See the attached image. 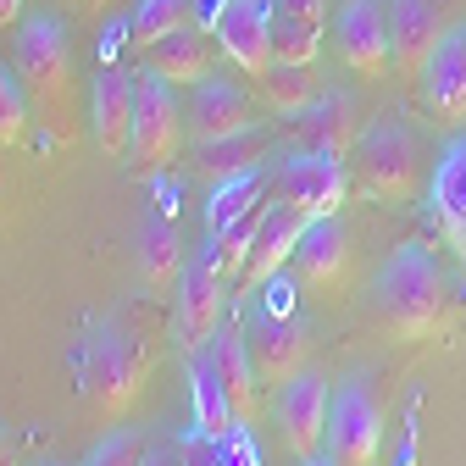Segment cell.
<instances>
[{
	"label": "cell",
	"mask_w": 466,
	"mask_h": 466,
	"mask_svg": "<svg viewBox=\"0 0 466 466\" xmlns=\"http://www.w3.org/2000/svg\"><path fill=\"white\" fill-rule=\"evenodd\" d=\"M156 311L150 306H134V311H116L111 322H100L84 344H78V394L89 411L100 417H123L128 405L139 400L145 378H150V361H156Z\"/></svg>",
	"instance_id": "6da1fadb"
},
{
	"label": "cell",
	"mask_w": 466,
	"mask_h": 466,
	"mask_svg": "<svg viewBox=\"0 0 466 466\" xmlns=\"http://www.w3.org/2000/svg\"><path fill=\"white\" fill-rule=\"evenodd\" d=\"M12 67L28 89L39 128L56 145L78 139V73H73V39L56 12H28L12 28Z\"/></svg>",
	"instance_id": "7a4b0ae2"
},
{
	"label": "cell",
	"mask_w": 466,
	"mask_h": 466,
	"mask_svg": "<svg viewBox=\"0 0 466 466\" xmlns=\"http://www.w3.org/2000/svg\"><path fill=\"white\" fill-rule=\"evenodd\" d=\"M378 317L394 339H433L450 322V278L422 245H400L378 272Z\"/></svg>",
	"instance_id": "3957f363"
},
{
	"label": "cell",
	"mask_w": 466,
	"mask_h": 466,
	"mask_svg": "<svg viewBox=\"0 0 466 466\" xmlns=\"http://www.w3.org/2000/svg\"><path fill=\"white\" fill-rule=\"evenodd\" d=\"M245 339H250V356L261 383H289L306 367V317H300V295H295V278L278 272L267 278L256 295H245Z\"/></svg>",
	"instance_id": "277c9868"
},
{
	"label": "cell",
	"mask_w": 466,
	"mask_h": 466,
	"mask_svg": "<svg viewBox=\"0 0 466 466\" xmlns=\"http://www.w3.org/2000/svg\"><path fill=\"white\" fill-rule=\"evenodd\" d=\"M184 145V106L172 95L167 78H156L150 67H139V106H134V139H128V167L139 178H156L178 161Z\"/></svg>",
	"instance_id": "5b68a950"
},
{
	"label": "cell",
	"mask_w": 466,
	"mask_h": 466,
	"mask_svg": "<svg viewBox=\"0 0 466 466\" xmlns=\"http://www.w3.org/2000/svg\"><path fill=\"white\" fill-rule=\"evenodd\" d=\"M328 461L333 466H372L378 450H383V400L378 389L356 372L333 389V405H328Z\"/></svg>",
	"instance_id": "8992f818"
},
{
	"label": "cell",
	"mask_w": 466,
	"mask_h": 466,
	"mask_svg": "<svg viewBox=\"0 0 466 466\" xmlns=\"http://www.w3.org/2000/svg\"><path fill=\"white\" fill-rule=\"evenodd\" d=\"M222 322H228V272H222V261L211 250H200L195 261H184L178 300H172V328H178L184 356L189 350H206Z\"/></svg>",
	"instance_id": "52a82bcc"
},
{
	"label": "cell",
	"mask_w": 466,
	"mask_h": 466,
	"mask_svg": "<svg viewBox=\"0 0 466 466\" xmlns=\"http://www.w3.org/2000/svg\"><path fill=\"white\" fill-rule=\"evenodd\" d=\"M356 167H361V189L378 195V200H405L417 189V172H422V150H417V134L405 123H378L361 134L356 145Z\"/></svg>",
	"instance_id": "ba28073f"
},
{
	"label": "cell",
	"mask_w": 466,
	"mask_h": 466,
	"mask_svg": "<svg viewBox=\"0 0 466 466\" xmlns=\"http://www.w3.org/2000/svg\"><path fill=\"white\" fill-rule=\"evenodd\" d=\"M272 195L289 200L306 217H339L344 195H350V172L339 156H317V150H295L278 172H272Z\"/></svg>",
	"instance_id": "9c48e42d"
},
{
	"label": "cell",
	"mask_w": 466,
	"mask_h": 466,
	"mask_svg": "<svg viewBox=\"0 0 466 466\" xmlns=\"http://www.w3.org/2000/svg\"><path fill=\"white\" fill-rule=\"evenodd\" d=\"M328 405H333V383H328L322 367H300L295 378L283 383V394H278L283 444L295 450L300 461L322 455V444H328Z\"/></svg>",
	"instance_id": "30bf717a"
},
{
	"label": "cell",
	"mask_w": 466,
	"mask_h": 466,
	"mask_svg": "<svg viewBox=\"0 0 466 466\" xmlns=\"http://www.w3.org/2000/svg\"><path fill=\"white\" fill-rule=\"evenodd\" d=\"M134 106H139V67H123L116 56L100 62L95 89H89V128H95V145L106 156H128Z\"/></svg>",
	"instance_id": "8fae6325"
},
{
	"label": "cell",
	"mask_w": 466,
	"mask_h": 466,
	"mask_svg": "<svg viewBox=\"0 0 466 466\" xmlns=\"http://www.w3.org/2000/svg\"><path fill=\"white\" fill-rule=\"evenodd\" d=\"M333 45L339 56L356 73L383 78L394 62V45H389V6L383 0H344L339 17H333Z\"/></svg>",
	"instance_id": "7c38bea8"
},
{
	"label": "cell",
	"mask_w": 466,
	"mask_h": 466,
	"mask_svg": "<svg viewBox=\"0 0 466 466\" xmlns=\"http://www.w3.org/2000/svg\"><path fill=\"white\" fill-rule=\"evenodd\" d=\"M272 12H278L272 0H228L222 17L211 23L217 50L250 78H261L272 67Z\"/></svg>",
	"instance_id": "4fadbf2b"
},
{
	"label": "cell",
	"mask_w": 466,
	"mask_h": 466,
	"mask_svg": "<svg viewBox=\"0 0 466 466\" xmlns=\"http://www.w3.org/2000/svg\"><path fill=\"white\" fill-rule=\"evenodd\" d=\"M289 139L295 150H317V156H350L361 145V111L344 89H322L300 116H289Z\"/></svg>",
	"instance_id": "5bb4252c"
},
{
	"label": "cell",
	"mask_w": 466,
	"mask_h": 466,
	"mask_svg": "<svg viewBox=\"0 0 466 466\" xmlns=\"http://www.w3.org/2000/svg\"><path fill=\"white\" fill-rule=\"evenodd\" d=\"M245 128H256V100H250L239 84H228V78H200V84H189L184 134H189L195 145L245 134Z\"/></svg>",
	"instance_id": "9a60e30c"
},
{
	"label": "cell",
	"mask_w": 466,
	"mask_h": 466,
	"mask_svg": "<svg viewBox=\"0 0 466 466\" xmlns=\"http://www.w3.org/2000/svg\"><path fill=\"white\" fill-rule=\"evenodd\" d=\"M156 206L139 222V267L150 289H167L184 272V250H178V184H167V172H156Z\"/></svg>",
	"instance_id": "2e32d148"
},
{
	"label": "cell",
	"mask_w": 466,
	"mask_h": 466,
	"mask_svg": "<svg viewBox=\"0 0 466 466\" xmlns=\"http://www.w3.org/2000/svg\"><path fill=\"white\" fill-rule=\"evenodd\" d=\"M417 84H422L428 111L439 116L444 128L466 123V17L439 34V45H433V56H428V67H422Z\"/></svg>",
	"instance_id": "e0dca14e"
},
{
	"label": "cell",
	"mask_w": 466,
	"mask_h": 466,
	"mask_svg": "<svg viewBox=\"0 0 466 466\" xmlns=\"http://www.w3.org/2000/svg\"><path fill=\"white\" fill-rule=\"evenodd\" d=\"M428 222L439 228V239L466 261V134H455V139L439 150V161H433Z\"/></svg>",
	"instance_id": "ac0fdd59"
},
{
	"label": "cell",
	"mask_w": 466,
	"mask_h": 466,
	"mask_svg": "<svg viewBox=\"0 0 466 466\" xmlns=\"http://www.w3.org/2000/svg\"><path fill=\"white\" fill-rule=\"evenodd\" d=\"M306 211H295L289 200H267V217H261V228H256V245H250V261H245V272H239V289L245 295H256V289L267 283V278H278L289 261H295V245H300V233H306Z\"/></svg>",
	"instance_id": "d6986e66"
},
{
	"label": "cell",
	"mask_w": 466,
	"mask_h": 466,
	"mask_svg": "<svg viewBox=\"0 0 466 466\" xmlns=\"http://www.w3.org/2000/svg\"><path fill=\"white\" fill-rule=\"evenodd\" d=\"M206 356L233 400V411H239V422H256L261 417V372H256V356H250V339H245V317H228L217 328V339L206 344Z\"/></svg>",
	"instance_id": "ffe728a7"
},
{
	"label": "cell",
	"mask_w": 466,
	"mask_h": 466,
	"mask_svg": "<svg viewBox=\"0 0 466 466\" xmlns=\"http://www.w3.org/2000/svg\"><path fill=\"white\" fill-rule=\"evenodd\" d=\"M439 34H444V0H389V45L405 78H422Z\"/></svg>",
	"instance_id": "44dd1931"
},
{
	"label": "cell",
	"mask_w": 466,
	"mask_h": 466,
	"mask_svg": "<svg viewBox=\"0 0 466 466\" xmlns=\"http://www.w3.org/2000/svg\"><path fill=\"white\" fill-rule=\"evenodd\" d=\"M295 272L322 289V295H333V289H344V272H350V233L339 217H311L300 245H295Z\"/></svg>",
	"instance_id": "7402d4cb"
},
{
	"label": "cell",
	"mask_w": 466,
	"mask_h": 466,
	"mask_svg": "<svg viewBox=\"0 0 466 466\" xmlns=\"http://www.w3.org/2000/svg\"><path fill=\"white\" fill-rule=\"evenodd\" d=\"M139 67H150V73L167 78L172 89L211 78V28L189 23V28H178V34H167L161 45H150V50L139 56Z\"/></svg>",
	"instance_id": "603a6c76"
},
{
	"label": "cell",
	"mask_w": 466,
	"mask_h": 466,
	"mask_svg": "<svg viewBox=\"0 0 466 466\" xmlns=\"http://www.w3.org/2000/svg\"><path fill=\"white\" fill-rule=\"evenodd\" d=\"M272 150V139L261 134V128H245V134H228V139H206V145H195V172L200 178H211V184H222V178H239V172H250V167H261V156Z\"/></svg>",
	"instance_id": "cb8c5ba5"
},
{
	"label": "cell",
	"mask_w": 466,
	"mask_h": 466,
	"mask_svg": "<svg viewBox=\"0 0 466 466\" xmlns=\"http://www.w3.org/2000/svg\"><path fill=\"white\" fill-rule=\"evenodd\" d=\"M189 400H195V428H206V433H233V428H245L206 350H189Z\"/></svg>",
	"instance_id": "d4e9b609"
},
{
	"label": "cell",
	"mask_w": 466,
	"mask_h": 466,
	"mask_svg": "<svg viewBox=\"0 0 466 466\" xmlns=\"http://www.w3.org/2000/svg\"><path fill=\"white\" fill-rule=\"evenodd\" d=\"M256 89H261V106L267 111H278L283 123L289 116H300L322 89H317V67H289V62H272L261 78H256Z\"/></svg>",
	"instance_id": "484cf974"
},
{
	"label": "cell",
	"mask_w": 466,
	"mask_h": 466,
	"mask_svg": "<svg viewBox=\"0 0 466 466\" xmlns=\"http://www.w3.org/2000/svg\"><path fill=\"white\" fill-rule=\"evenodd\" d=\"M195 23V0H139L128 17V50L145 56L150 45H161L167 34H178Z\"/></svg>",
	"instance_id": "4316f807"
},
{
	"label": "cell",
	"mask_w": 466,
	"mask_h": 466,
	"mask_svg": "<svg viewBox=\"0 0 466 466\" xmlns=\"http://www.w3.org/2000/svg\"><path fill=\"white\" fill-rule=\"evenodd\" d=\"M178 455L184 466H261L245 428H233V433H206V428H189L178 439Z\"/></svg>",
	"instance_id": "83f0119b"
},
{
	"label": "cell",
	"mask_w": 466,
	"mask_h": 466,
	"mask_svg": "<svg viewBox=\"0 0 466 466\" xmlns=\"http://www.w3.org/2000/svg\"><path fill=\"white\" fill-rule=\"evenodd\" d=\"M256 200H267V178H261V167L239 172V178L211 184V195H206V233H222L233 217H245Z\"/></svg>",
	"instance_id": "f1b7e54d"
},
{
	"label": "cell",
	"mask_w": 466,
	"mask_h": 466,
	"mask_svg": "<svg viewBox=\"0 0 466 466\" xmlns=\"http://www.w3.org/2000/svg\"><path fill=\"white\" fill-rule=\"evenodd\" d=\"M317 50H322V23H306V17H283V12H272V62H289V67H317Z\"/></svg>",
	"instance_id": "f546056e"
},
{
	"label": "cell",
	"mask_w": 466,
	"mask_h": 466,
	"mask_svg": "<svg viewBox=\"0 0 466 466\" xmlns=\"http://www.w3.org/2000/svg\"><path fill=\"white\" fill-rule=\"evenodd\" d=\"M28 116H34V106H28V89H23L17 67L0 62V150L28 139Z\"/></svg>",
	"instance_id": "4dcf8cb0"
},
{
	"label": "cell",
	"mask_w": 466,
	"mask_h": 466,
	"mask_svg": "<svg viewBox=\"0 0 466 466\" xmlns=\"http://www.w3.org/2000/svg\"><path fill=\"white\" fill-rule=\"evenodd\" d=\"M145 455H150L145 428H111V433L89 450L84 466H145Z\"/></svg>",
	"instance_id": "1f68e13d"
},
{
	"label": "cell",
	"mask_w": 466,
	"mask_h": 466,
	"mask_svg": "<svg viewBox=\"0 0 466 466\" xmlns=\"http://www.w3.org/2000/svg\"><path fill=\"white\" fill-rule=\"evenodd\" d=\"M283 17H306V23H328V0H272Z\"/></svg>",
	"instance_id": "d6a6232c"
},
{
	"label": "cell",
	"mask_w": 466,
	"mask_h": 466,
	"mask_svg": "<svg viewBox=\"0 0 466 466\" xmlns=\"http://www.w3.org/2000/svg\"><path fill=\"white\" fill-rule=\"evenodd\" d=\"M145 466H184V455H178V444H150Z\"/></svg>",
	"instance_id": "836d02e7"
},
{
	"label": "cell",
	"mask_w": 466,
	"mask_h": 466,
	"mask_svg": "<svg viewBox=\"0 0 466 466\" xmlns=\"http://www.w3.org/2000/svg\"><path fill=\"white\" fill-rule=\"evenodd\" d=\"M222 6H228V0H195V17H200V28H211V23L222 17Z\"/></svg>",
	"instance_id": "e575fe53"
},
{
	"label": "cell",
	"mask_w": 466,
	"mask_h": 466,
	"mask_svg": "<svg viewBox=\"0 0 466 466\" xmlns=\"http://www.w3.org/2000/svg\"><path fill=\"white\" fill-rule=\"evenodd\" d=\"M23 23V0H0V28H17Z\"/></svg>",
	"instance_id": "d590c367"
},
{
	"label": "cell",
	"mask_w": 466,
	"mask_h": 466,
	"mask_svg": "<svg viewBox=\"0 0 466 466\" xmlns=\"http://www.w3.org/2000/svg\"><path fill=\"white\" fill-rule=\"evenodd\" d=\"M62 6H67V12H78V17H95L106 0H62Z\"/></svg>",
	"instance_id": "8d00e7d4"
},
{
	"label": "cell",
	"mask_w": 466,
	"mask_h": 466,
	"mask_svg": "<svg viewBox=\"0 0 466 466\" xmlns=\"http://www.w3.org/2000/svg\"><path fill=\"white\" fill-rule=\"evenodd\" d=\"M0 466H12V455H6V433H0Z\"/></svg>",
	"instance_id": "74e56055"
},
{
	"label": "cell",
	"mask_w": 466,
	"mask_h": 466,
	"mask_svg": "<svg viewBox=\"0 0 466 466\" xmlns=\"http://www.w3.org/2000/svg\"><path fill=\"white\" fill-rule=\"evenodd\" d=\"M300 466H333V461H322V455H311V461H300Z\"/></svg>",
	"instance_id": "f35d334b"
}]
</instances>
